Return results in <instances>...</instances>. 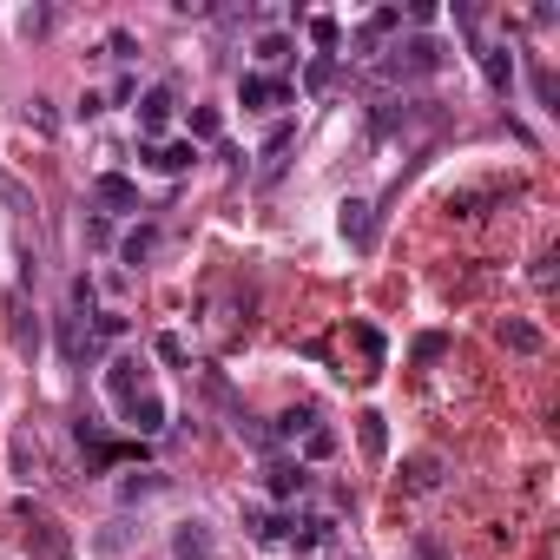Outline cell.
<instances>
[{
    "instance_id": "cell-21",
    "label": "cell",
    "mask_w": 560,
    "mask_h": 560,
    "mask_svg": "<svg viewBox=\"0 0 560 560\" xmlns=\"http://www.w3.org/2000/svg\"><path fill=\"white\" fill-rule=\"evenodd\" d=\"M244 528H251V541H284L290 521H277V514H264V508H244Z\"/></svg>"
},
{
    "instance_id": "cell-32",
    "label": "cell",
    "mask_w": 560,
    "mask_h": 560,
    "mask_svg": "<svg viewBox=\"0 0 560 560\" xmlns=\"http://www.w3.org/2000/svg\"><path fill=\"white\" fill-rule=\"evenodd\" d=\"M534 99L554 112V73H547V66H534Z\"/></svg>"
},
{
    "instance_id": "cell-2",
    "label": "cell",
    "mask_w": 560,
    "mask_h": 560,
    "mask_svg": "<svg viewBox=\"0 0 560 560\" xmlns=\"http://www.w3.org/2000/svg\"><path fill=\"white\" fill-rule=\"evenodd\" d=\"M448 53L442 40H429V33H409V40H396V47L376 53V80L383 86H409V80H429V73H442Z\"/></svg>"
},
{
    "instance_id": "cell-34",
    "label": "cell",
    "mask_w": 560,
    "mask_h": 560,
    "mask_svg": "<svg viewBox=\"0 0 560 560\" xmlns=\"http://www.w3.org/2000/svg\"><path fill=\"white\" fill-rule=\"evenodd\" d=\"M27 119H33V126H40V132H53V126H60V119H53V106H47V99H33V106H27Z\"/></svg>"
},
{
    "instance_id": "cell-25",
    "label": "cell",
    "mask_w": 560,
    "mask_h": 560,
    "mask_svg": "<svg viewBox=\"0 0 560 560\" xmlns=\"http://www.w3.org/2000/svg\"><path fill=\"white\" fill-rule=\"evenodd\" d=\"M93 304H99L93 277H73V317H93Z\"/></svg>"
},
{
    "instance_id": "cell-6",
    "label": "cell",
    "mask_w": 560,
    "mask_h": 560,
    "mask_svg": "<svg viewBox=\"0 0 560 560\" xmlns=\"http://www.w3.org/2000/svg\"><path fill=\"white\" fill-rule=\"evenodd\" d=\"M139 165H145V172L178 178V172H192V165H198V145H192V139H159V145H139Z\"/></svg>"
},
{
    "instance_id": "cell-22",
    "label": "cell",
    "mask_w": 560,
    "mask_h": 560,
    "mask_svg": "<svg viewBox=\"0 0 560 560\" xmlns=\"http://www.w3.org/2000/svg\"><path fill=\"white\" fill-rule=\"evenodd\" d=\"M330 80H336V53H317V60L304 66V93H323Z\"/></svg>"
},
{
    "instance_id": "cell-17",
    "label": "cell",
    "mask_w": 560,
    "mask_h": 560,
    "mask_svg": "<svg viewBox=\"0 0 560 560\" xmlns=\"http://www.w3.org/2000/svg\"><path fill=\"white\" fill-rule=\"evenodd\" d=\"M290 53H297V40H290L284 27L257 33V66H290Z\"/></svg>"
},
{
    "instance_id": "cell-31",
    "label": "cell",
    "mask_w": 560,
    "mask_h": 560,
    "mask_svg": "<svg viewBox=\"0 0 560 560\" xmlns=\"http://www.w3.org/2000/svg\"><path fill=\"white\" fill-rule=\"evenodd\" d=\"M126 528H132V521H112V528L99 534V554H119V547H126Z\"/></svg>"
},
{
    "instance_id": "cell-4",
    "label": "cell",
    "mask_w": 560,
    "mask_h": 560,
    "mask_svg": "<svg viewBox=\"0 0 560 560\" xmlns=\"http://www.w3.org/2000/svg\"><path fill=\"white\" fill-rule=\"evenodd\" d=\"M238 106H244V112H277V106H290V80H277V73H238Z\"/></svg>"
},
{
    "instance_id": "cell-23",
    "label": "cell",
    "mask_w": 560,
    "mask_h": 560,
    "mask_svg": "<svg viewBox=\"0 0 560 560\" xmlns=\"http://www.w3.org/2000/svg\"><path fill=\"white\" fill-rule=\"evenodd\" d=\"M14 468H20V481H33V468H40V448L27 442V429L14 435Z\"/></svg>"
},
{
    "instance_id": "cell-18",
    "label": "cell",
    "mask_w": 560,
    "mask_h": 560,
    "mask_svg": "<svg viewBox=\"0 0 560 560\" xmlns=\"http://www.w3.org/2000/svg\"><path fill=\"white\" fill-rule=\"evenodd\" d=\"M310 429H317V409H284V416L271 422V442H304Z\"/></svg>"
},
{
    "instance_id": "cell-28",
    "label": "cell",
    "mask_w": 560,
    "mask_h": 560,
    "mask_svg": "<svg viewBox=\"0 0 560 560\" xmlns=\"http://www.w3.org/2000/svg\"><path fill=\"white\" fill-rule=\"evenodd\" d=\"M363 448H369V455H383V448H389V435H383V416H363Z\"/></svg>"
},
{
    "instance_id": "cell-1",
    "label": "cell",
    "mask_w": 560,
    "mask_h": 560,
    "mask_svg": "<svg viewBox=\"0 0 560 560\" xmlns=\"http://www.w3.org/2000/svg\"><path fill=\"white\" fill-rule=\"evenodd\" d=\"M106 396H112V409H119V422L126 429H139V435H159L165 429V402H159V389L145 383V356H112L106 363Z\"/></svg>"
},
{
    "instance_id": "cell-19",
    "label": "cell",
    "mask_w": 560,
    "mask_h": 560,
    "mask_svg": "<svg viewBox=\"0 0 560 560\" xmlns=\"http://www.w3.org/2000/svg\"><path fill=\"white\" fill-rule=\"evenodd\" d=\"M501 343H508V350H521V356H541V330H534V323H521V317L501 323Z\"/></svg>"
},
{
    "instance_id": "cell-14",
    "label": "cell",
    "mask_w": 560,
    "mask_h": 560,
    "mask_svg": "<svg viewBox=\"0 0 560 560\" xmlns=\"http://www.w3.org/2000/svg\"><path fill=\"white\" fill-rule=\"evenodd\" d=\"M402 488H409V495H435V488H442V455H409Z\"/></svg>"
},
{
    "instance_id": "cell-10",
    "label": "cell",
    "mask_w": 560,
    "mask_h": 560,
    "mask_svg": "<svg viewBox=\"0 0 560 560\" xmlns=\"http://www.w3.org/2000/svg\"><path fill=\"white\" fill-rule=\"evenodd\" d=\"M93 205H112V211H139V185L119 172H99L93 178Z\"/></svg>"
},
{
    "instance_id": "cell-3",
    "label": "cell",
    "mask_w": 560,
    "mask_h": 560,
    "mask_svg": "<svg viewBox=\"0 0 560 560\" xmlns=\"http://www.w3.org/2000/svg\"><path fill=\"white\" fill-rule=\"evenodd\" d=\"M172 560H218V534H211L205 514H185V521H172Z\"/></svg>"
},
{
    "instance_id": "cell-29",
    "label": "cell",
    "mask_w": 560,
    "mask_h": 560,
    "mask_svg": "<svg viewBox=\"0 0 560 560\" xmlns=\"http://www.w3.org/2000/svg\"><path fill=\"white\" fill-rule=\"evenodd\" d=\"M126 99H139V80H132V73H119V80H112V93H106V106H126Z\"/></svg>"
},
{
    "instance_id": "cell-8",
    "label": "cell",
    "mask_w": 560,
    "mask_h": 560,
    "mask_svg": "<svg viewBox=\"0 0 560 560\" xmlns=\"http://www.w3.org/2000/svg\"><path fill=\"white\" fill-rule=\"evenodd\" d=\"M336 231H343L356 251H369V244H376V205H369V198H343V211H336Z\"/></svg>"
},
{
    "instance_id": "cell-7",
    "label": "cell",
    "mask_w": 560,
    "mask_h": 560,
    "mask_svg": "<svg viewBox=\"0 0 560 560\" xmlns=\"http://www.w3.org/2000/svg\"><path fill=\"white\" fill-rule=\"evenodd\" d=\"M429 119V99H389V106H376V139H396V132H409V126H422Z\"/></svg>"
},
{
    "instance_id": "cell-9",
    "label": "cell",
    "mask_w": 560,
    "mask_h": 560,
    "mask_svg": "<svg viewBox=\"0 0 560 560\" xmlns=\"http://www.w3.org/2000/svg\"><path fill=\"white\" fill-rule=\"evenodd\" d=\"M475 60H481V80L495 86V93H514V53L501 40H481L475 33Z\"/></svg>"
},
{
    "instance_id": "cell-26",
    "label": "cell",
    "mask_w": 560,
    "mask_h": 560,
    "mask_svg": "<svg viewBox=\"0 0 560 560\" xmlns=\"http://www.w3.org/2000/svg\"><path fill=\"white\" fill-rule=\"evenodd\" d=\"M185 126H192V139H218V126H224V119H218L211 106H198L192 119H185Z\"/></svg>"
},
{
    "instance_id": "cell-27",
    "label": "cell",
    "mask_w": 560,
    "mask_h": 560,
    "mask_svg": "<svg viewBox=\"0 0 560 560\" xmlns=\"http://www.w3.org/2000/svg\"><path fill=\"white\" fill-rule=\"evenodd\" d=\"M330 448H336V435H330V429H323V422H317V429L304 435V455H310V462H323V455H330Z\"/></svg>"
},
{
    "instance_id": "cell-16",
    "label": "cell",
    "mask_w": 560,
    "mask_h": 560,
    "mask_svg": "<svg viewBox=\"0 0 560 560\" xmlns=\"http://www.w3.org/2000/svg\"><path fill=\"white\" fill-rule=\"evenodd\" d=\"M152 251H159V231H152V224H132L126 238H119V264H145Z\"/></svg>"
},
{
    "instance_id": "cell-36",
    "label": "cell",
    "mask_w": 560,
    "mask_h": 560,
    "mask_svg": "<svg viewBox=\"0 0 560 560\" xmlns=\"http://www.w3.org/2000/svg\"><path fill=\"white\" fill-rule=\"evenodd\" d=\"M86 238H93V244H112V224L99 218V211H86Z\"/></svg>"
},
{
    "instance_id": "cell-13",
    "label": "cell",
    "mask_w": 560,
    "mask_h": 560,
    "mask_svg": "<svg viewBox=\"0 0 560 560\" xmlns=\"http://www.w3.org/2000/svg\"><path fill=\"white\" fill-rule=\"evenodd\" d=\"M396 27H402V7H383V14H369L363 27H356V40H350V47H356V53H376Z\"/></svg>"
},
{
    "instance_id": "cell-30",
    "label": "cell",
    "mask_w": 560,
    "mask_h": 560,
    "mask_svg": "<svg viewBox=\"0 0 560 560\" xmlns=\"http://www.w3.org/2000/svg\"><path fill=\"white\" fill-rule=\"evenodd\" d=\"M310 40L330 53V47H336V20H330V14H317V20H310Z\"/></svg>"
},
{
    "instance_id": "cell-11",
    "label": "cell",
    "mask_w": 560,
    "mask_h": 560,
    "mask_svg": "<svg viewBox=\"0 0 560 560\" xmlns=\"http://www.w3.org/2000/svg\"><path fill=\"white\" fill-rule=\"evenodd\" d=\"M284 541L297 547V554H323V547L336 541V521H330V514H310L304 528H297V521H290V534H284Z\"/></svg>"
},
{
    "instance_id": "cell-5",
    "label": "cell",
    "mask_w": 560,
    "mask_h": 560,
    "mask_svg": "<svg viewBox=\"0 0 560 560\" xmlns=\"http://www.w3.org/2000/svg\"><path fill=\"white\" fill-rule=\"evenodd\" d=\"M172 106H178L172 86H145V93H139V106H132V112H139V145H159V139H165Z\"/></svg>"
},
{
    "instance_id": "cell-24",
    "label": "cell",
    "mask_w": 560,
    "mask_h": 560,
    "mask_svg": "<svg viewBox=\"0 0 560 560\" xmlns=\"http://www.w3.org/2000/svg\"><path fill=\"white\" fill-rule=\"evenodd\" d=\"M106 60H139V40H132L126 27H112L106 33Z\"/></svg>"
},
{
    "instance_id": "cell-20",
    "label": "cell",
    "mask_w": 560,
    "mask_h": 560,
    "mask_svg": "<svg viewBox=\"0 0 560 560\" xmlns=\"http://www.w3.org/2000/svg\"><path fill=\"white\" fill-rule=\"evenodd\" d=\"M290 145H297V126H290V119H284V126H271V139H264V178H271L277 165H284V152H290Z\"/></svg>"
},
{
    "instance_id": "cell-33",
    "label": "cell",
    "mask_w": 560,
    "mask_h": 560,
    "mask_svg": "<svg viewBox=\"0 0 560 560\" xmlns=\"http://www.w3.org/2000/svg\"><path fill=\"white\" fill-rule=\"evenodd\" d=\"M73 112H80V119H99V112H106V93H93V86H86V93H80V106H73Z\"/></svg>"
},
{
    "instance_id": "cell-12",
    "label": "cell",
    "mask_w": 560,
    "mask_h": 560,
    "mask_svg": "<svg viewBox=\"0 0 560 560\" xmlns=\"http://www.w3.org/2000/svg\"><path fill=\"white\" fill-rule=\"evenodd\" d=\"M264 488H271L277 501L310 495V468H304V462H271V468H264Z\"/></svg>"
},
{
    "instance_id": "cell-35",
    "label": "cell",
    "mask_w": 560,
    "mask_h": 560,
    "mask_svg": "<svg viewBox=\"0 0 560 560\" xmlns=\"http://www.w3.org/2000/svg\"><path fill=\"white\" fill-rule=\"evenodd\" d=\"M53 27V14L47 7H33V14H20V33H47Z\"/></svg>"
},
{
    "instance_id": "cell-15",
    "label": "cell",
    "mask_w": 560,
    "mask_h": 560,
    "mask_svg": "<svg viewBox=\"0 0 560 560\" xmlns=\"http://www.w3.org/2000/svg\"><path fill=\"white\" fill-rule=\"evenodd\" d=\"M165 488H172V475H165V468H145V475H126V481H119V501H126V508H139V501L165 495Z\"/></svg>"
}]
</instances>
